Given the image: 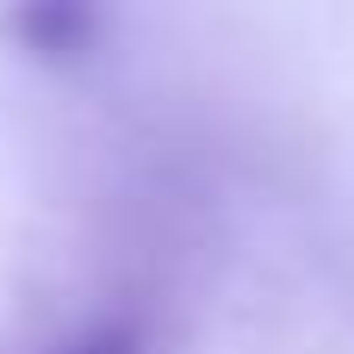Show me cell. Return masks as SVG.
Returning <instances> with one entry per match:
<instances>
[{
	"mask_svg": "<svg viewBox=\"0 0 354 354\" xmlns=\"http://www.w3.org/2000/svg\"><path fill=\"white\" fill-rule=\"evenodd\" d=\"M6 31L31 50V56H50V62H75L93 50V31L100 19L87 6H19L6 19Z\"/></svg>",
	"mask_w": 354,
	"mask_h": 354,
	"instance_id": "6da1fadb",
	"label": "cell"
},
{
	"mask_svg": "<svg viewBox=\"0 0 354 354\" xmlns=\"http://www.w3.org/2000/svg\"><path fill=\"white\" fill-rule=\"evenodd\" d=\"M56 354H143V336H137V324L112 317V324H93L87 336H75L68 348H56Z\"/></svg>",
	"mask_w": 354,
	"mask_h": 354,
	"instance_id": "7a4b0ae2",
	"label": "cell"
}]
</instances>
